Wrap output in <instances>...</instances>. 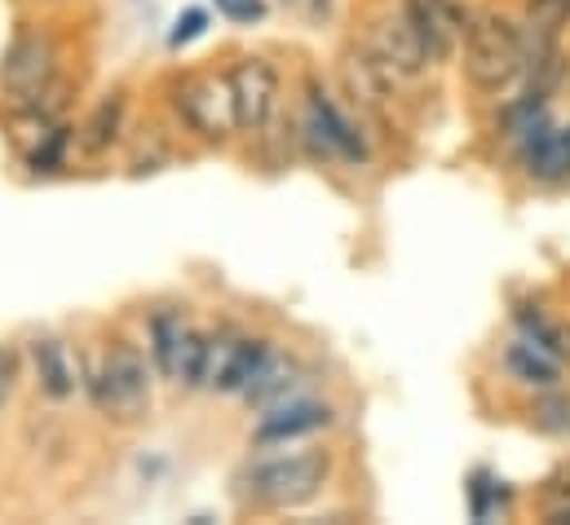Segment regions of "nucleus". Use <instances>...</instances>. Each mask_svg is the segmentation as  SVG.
<instances>
[{
  "label": "nucleus",
  "instance_id": "obj_1",
  "mask_svg": "<svg viewBox=\"0 0 570 525\" xmlns=\"http://www.w3.org/2000/svg\"><path fill=\"white\" fill-rule=\"evenodd\" d=\"M527 67V36L504 13H473L464 27V76L482 93H500Z\"/></svg>",
  "mask_w": 570,
  "mask_h": 525
},
{
  "label": "nucleus",
  "instance_id": "obj_2",
  "mask_svg": "<svg viewBox=\"0 0 570 525\" xmlns=\"http://www.w3.org/2000/svg\"><path fill=\"white\" fill-rule=\"evenodd\" d=\"M89 394L107 419L138 424L150 410V367H146L142 349L129 340L107 345V354L98 358V367L89 376Z\"/></svg>",
  "mask_w": 570,
  "mask_h": 525
},
{
  "label": "nucleus",
  "instance_id": "obj_3",
  "mask_svg": "<svg viewBox=\"0 0 570 525\" xmlns=\"http://www.w3.org/2000/svg\"><path fill=\"white\" fill-rule=\"evenodd\" d=\"M327 473H332V459L323 450L275 455L244 473V491H248V499H257L266 508H301L323 491Z\"/></svg>",
  "mask_w": 570,
  "mask_h": 525
},
{
  "label": "nucleus",
  "instance_id": "obj_4",
  "mask_svg": "<svg viewBox=\"0 0 570 525\" xmlns=\"http://www.w3.org/2000/svg\"><path fill=\"white\" fill-rule=\"evenodd\" d=\"M58 62H62V53H58L53 36H45V31L13 36V44L0 58V89L13 102V111H27L40 98H49V89L58 80Z\"/></svg>",
  "mask_w": 570,
  "mask_h": 525
},
{
  "label": "nucleus",
  "instance_id": "obj_5",
  "mask_svg": "<svg viewBox=\"0 0 570 525\" xmlns=\"http://www.w3.org/2000/svg\"><path fill=\"white\" fill-rule=\"evenodd\" d=\"M173 111L181 116V125L190 132H199L204 141H226L230 132L239 129L235 120V93L226 76H204L190 71L181 80H173Z\"/></svg>",
  "mask_w": 570,
  "mask_h": 525
},
{
  "label": "nucleus",
  "instance_id": "obj_6",
  "mask_svg": "<svg viewBox=\"0 0 570 525\" xmlns=\"http://www.w3.org/2000/svg\"><path fill=\"white\" fill-rule=\"evenodd\" d=\"M230 93H235V120L244 132H262L275 116L279 98V71L266 58H239L230 67Z\"/></svg>",
  "mask_w": 570,
  "mask_h": 525
},
{
  "label": "nucleus",
  "instance_id": "obj_7",
  "mask_svg": "<svg viewBox=\"0 0 570 525\" xmlns=\"http://www.w3.org/2000/svg\"><path fill=\"white\" fill-rule=\"evenodd\" d=\"M372 53L394 76H421L425 71L429 53L425 44H421V36H416V27H412V18L403 13V4H399V13L376 18V27H372Z\"/></svg>",
  "mask_w": 570,
  "mask_h": 525
},
{
  "label": "nucleus",
  "instance_id": "obj_8",
  "mask_svg": "<svg viewBox=\"0 0 570 525\" xmlns=\"http://www.w3.org/2000/svg\"><path fill=\"white\" fill-rule=\"evenodd\" d=\"M522 164L535 181H567L570 177V129H549L540 116L522 125Z\"/></svg>",
  "mask_w": 570,
  "mask_h": 525
},
{
  "label": "nucleus",
  "instance_id": "obj_9",
  "mask_svg": "<svg viewBox=\"0 0 570 525\" xmlns=\"http://www.w3.org/2000/svg\"><path fill=\"white\" fill-rule=\"evenodd\" d=\"M332 424V406L323 402H292L287 397L284 406H275L257 428H253V442L257 446H284V442H296V437H309L318 428Z\"/></svg>",
  "mask_w": 570,
  "mask_h": 525
},
{
  "label": "nucleus",
  "instance_id": "obj_10",
  "mask_svg": "<svg viewBox=\"0 0 570 525\" xmlns=\"http://www.w3.org/2000/svg\"><path fill=\"white\" fill-rule=\"evenodd\" d=\"M31 372H36V389L49 397V402H67V397L80 389V372L67 354V345L58 336H40L31 340Z\"/></svg>",
  "mask_w": 570,
  "mask_h": 525
},
{
  "label": "nucleus",
  "instance_id": "obj_11",
  "mask_svg": "<svg viewBox=\"0 0 570 525\" xmlns=\"http://www.w3.org/2000/svg\"><path fill=\"white\" fill-rule=\"evenodd\" d=\"M275 349L266 345V340H235V345H226L222 354L213 349V385L222 389V394H244L248 385H253V376L266 367V358H271Z\"/></svg>",
  "mask_w": 570,
  "mask_h": 525
},
{
  "label": "nucleus",
  "instance_id": "obj_12",
  "mask_svg": "<svg viewBox=\"0 0 570 525\" xmlns=\"http://www.w3.org/2000/svg\"><path fill=\"white\" fill-rule=\"evenodd\" d=\"M309 132L323 141V150H336L341 159H367L363 137H358L354 125L332 107V98H327L318 85H309Z\"/></svg>",
  "mask_w": 570,
  "mask_h": 525
},
{
  "label": "nucleus",
  "instance_id": "obj_13",
  "mask_svg": "<svg viewBox=\"0 0 570 525\" xmlns=\"http://www.w3.org/2000/svg\"><path fill=\"white\" fill-rule=\"evenodd\" d=\"M504 367L513 372V380H522V385H531V389H553V385L562 380V372H558V354L540 349L535 340H518V345H509Z\"/></svg>",
  "mask_w": 570,
  "mask_h": 525
},
{
  "label": "nucleus",
  "instance_id": "obj_14",
  "mask_svg": "<svg viewBox=\"0 0 570 525\" xmlns=\"http://www.w3.org/2000/svg\"><path fill=\"white\" fill-rule=\"evenodd\" d=\"M292 385H296V367L287 358H279V354H271L266 367L244 389V397H248V406H275V402H284L292 394Z\"/></svg>",
  "mask_w": 570,
  "mask_h": 525
},
{
  "label": "nucleus",
  "instance_id": "obj_15",
  "mask_svg": "<svg viewBox=\"0 0 570 525\" xmlns=\"http://www.w3.org/2000/svg\"><path fill=\"white\" fill-rule=\"evenodd\" d=\"M208 376H213V345H208V336H199V331L186 327L181 349H177V372H173V380L186 385V389H199Z\"/></svg>",
  "mask_w": 570,
  "mask_h": 525
},
{
  "label": "nucleus",
  "instance_id": "obj_16",
  "mask_svg": "<svg viewBox=\"0 0 570 525\" xmlns=\"http://www.w3.org/2000/svg\"><path fill=\"white\" fill-rule=\"evenodd\" d=\"M181 336H186V327H181L177 314H155V318H150V358H155L159 376H168V380H173V372H177Z\"/></svg>",
  "mask_w": 570,
  "mask_h": 525
},
{
  "label": "nucleus",
  "instance_id": "obj_17",
  "mask_svg": "<svg viewBox=\"0 0 570 525\" xmlns=\"http://www.w3.org/2000/svg\"><path fill=\"white\" fill-rule=\"evenodd\" d=\"M120 120H125V93H107L102 102H98V111L89 116V125H85V146L98 155V150H107L116 137H120Z\"/></svg>",
  "mask_w": 570,
  "mask_h": 525
},
{
  "label": "nucleus",
  "instance_id": "obj_18",
  "mask_svg": "<svg viewBox=\"0 0 570 525\" xmlns=\"http://www.w3.org/2000/svg\"><path fill=\"white\" fill-rule=\"evenodd\" d=\"M570 22V0H527L531 44H558V31Z\"/></svg>",
  "mask_w": 570,
  "mask_h": 525
},
{
  "label": "nucleus",
  "instance_id": "obj_19",
  "mask_svg": "<svg viewBox=\"0 0 570 525\" xmlns=\"http://www.w3.org/2000/svg\"><path fill=\"white\" fill-rule=\"evenodd\" d=\"M518 323H522L527 340H535L540 349H549V354H558V358H562V354H570V345H562V331H558V327H549L540 309L531 314V305H522V309H518Z\"/></svg>",
  "mask_w": 570,
  "mask_h": 525
},
{
  "label": "nucleus",
  "instance_id": "obj_20",
  "mask_svg": "<svg viewBox=\"0 0 570 525\" xmlns=\"http://www.w3.org/2000/svg\"><path fill=\"white\" fill-rule=\"evenodd\" d=\"M535 424L553 437H570V397L567 394H549L535 402Z\"/></svg>",
  "mask_w": 570,
  "mask_h": 525
},
{
  "label": "nucleus",
  "instance_id": "obj_21",
  "mask_svg": "<svg viewBox=\"0 0 570 525\" xmlns=\"http://www.w3.org/2000/svg\"><path fill=\"white\" fill-rule=\"evenodd\" d=\"M204 27H208V13H204V9H186V13L177 18V27L168 31V44L181 49V44H190L195 36H204Z\"/></svg>",
  "mask_w": 570,
  "mask_h": 525
},
{
  "label": "nucleus",
  "instance_id": "obj_22",
  "mask_svg": "<svg viewBox=\"0 0 570 525\" xmlns=\"http://www.w3.org/2000/svg\"><path fill=\"white\" fill-rule=\"evenodd\" d=\"M18 372H22V363H18V349L0 345V410H4V406H9V397H13Z\"/></svg>",
  "mask_w": 570,
  "mask_h": 525
},
{
  "label": "nucleus",
  "instance_id": "obj_23",
  "mask_svg": "<svg viewBox=\"0 0 570 525\" xmlns=\"http://www.w3.org/2000/svg\"><path fill=\"white\" fill-rule=\"evenodd\" d=\"M62 146H67V129H49L45 137V146H36V155H31V168H58V159H62Z\"/></svg>",
  "mask_w": 570,
  "mask_h": 525
},
{
  "label": "nucleus",
  "instance_id": "obj_24",
  "mask_svg": "<svg viewBox=\"0 0 570 525\" xmlns=\"http://www.w3.org/2000/svg\"><path fill=\"white\" fill-rule=\"evenodd\" d=\"M217 9L230 22H257V18H266V4L262 0H217Z\"/></svg>",
  "mask_w": 570,
  "mask_h": 525
},
{
  "label": "nucleus",
  "instance_id": "obj_25",
  "mask_svg": "<svg viewBox=\"0 0 570 525\" xmlns=\"http://www.w3.org/2000/svg\"><path fill=\"white\" fill-rule=\"evenodd\" d=\"M487 486H491L487 473H478V477H473V517H478V522L491 513V491H487Z\"/></svg>",
  "mask_w": 570,
  "mask_h": 525
},
{
  "label": "nucleus",
  "instance_id": "obj_26",
  "mask_svg": "<svg viewBox=\"0 0 570 525\" xmlns=\"http://www.w3.org/2000/svg\"><path fill=\"white\" fill-rule=\"evenodd\" d=\"M553 522H570V508L567 513H553Z\"/></svg>",
  "mask_w": 570,
  "mask_h": 525
}]
</instances>
